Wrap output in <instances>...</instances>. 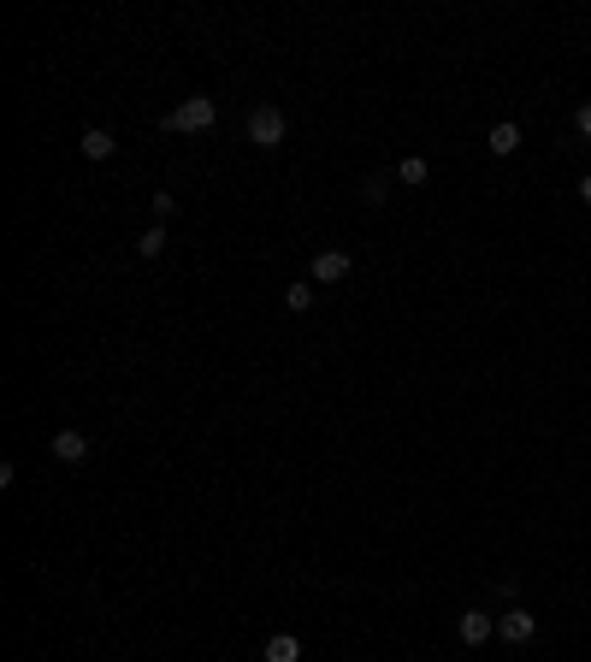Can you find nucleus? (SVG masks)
I'll return each mask as SVG.
<instances>
[{
    "label": "nucleus",
    "mask_w": 591,
    "mask_h": 662,
    "mask_svg": "<svg viewBox=\"0 0 591 662\" xmlns=\"http://www.w3.org/2000/svg\"><path fill=\"white\" fill-rule=\"evenodd\" d=\"M213 124H219V107H213V95H184V101L166 112V131H178V136H207Z\"/></svg>",
    "instance_id": "f257e3e1"
},
{
    "label": "nucleus",
    "mask_w": 591,
    "mask_h": 662,
    "mask_svg": "<svg viewBox=\"0 0 591 662\" xmlns=\"http://www.w3.org/2000/svg\"><path fill=\"white\" fill-rule=\"evenodd\" d=\"M243 131H248V142H255V148H279L284 131H290V119H284L279 107L260 101V107H248V124H243Z\"/></svg>",
    "instance_id": "f03ea898"
},
{
    "label": "nucleus",
    "mask_w": 591,
    "mask_h": 662,
    "mask_svg": "<svg viewBox=\"0 0 591 662\" xmlns=\"http://www.w3.org/2000/svg\"><path fill=\"white\" fill-rule=\"evenodd\" d=\"M349 267H355V260H349L343 248H320V255H313V267H308V278L313 284H343Z\"/></svg>",
    "instance_id": "7ed1b4c3"
},
{
    "label": "nucleus",
    "mask_w": 591,
    "mask_h": 662,
    "mask_svg": "<svg viewBox=\"0 0 591 662\" xmlns=\"http://www.w3.org/2000/svg\"><path fill=\"white\" fill-rule=\"evenodd\" d=\"M533 633H538V615H533V609H509V615H497V639L526 645Z\"/></svg>",
    "instance_id": "20e7f679"
},
{
    "label": "nucleus",
    "mask_w": 591,
    "mask_h": 662,
    "mask_svg": "<svg viewBox=\"0 0 591 662\" xmlns=\"http://www.w3.org/2000/svg\"><path fill=\"white\" fill-rule=\"evenodd\" d=\"M54 461H66V468H78V461H90V432H78V426L54 432Z\"/></svg>",
    "instance_id": "39448f33"
},
{
    "label": "nucleus",
    "mask_w": 591,
    "mask_h": 662,
    "mask_svg": "<svg viewBox=\"0 0 591 662\" xmlns=\"http://www.w3.org/2000/svg\"><path fill=\"white\" fill-rule=\"evenodd\" d=\"M491 633H497V621L485 615V609H468V615H461V645H468V651H480Z\"/></svg>",
    "instance_id": "423d86ee"
},
{
    "label": "nucleus",
    "mask_w": 591,
    "mask_h": 662,
    "mask_svg": "<svg viewBox=\"0 0 591 662\" xmlns=\"http://www.w3.org/2000/svg\"><path fill=\"white\" fill-rule=\"evenodd\" d=\"M485 148H491V154H502V160H509L514 148H521V124H514V119H502V124H491V136H485Z\"/></svg>",
    "instance_id": "0eeeda50"
},
{
    "label": "nucleus",
    "mask_w": 591,
    "mask_h": 662,
    "mask_svg": "<svg viewBox=\"0 0 591 662\" xmlns=\"http://www.w3.org/2000/svg\"><path fill=\"white\" fill-rule=\"evenodd\" d=\"M260 662H301V639H296V633H272L267 651H260Z\"/></svg>",
    "instance_id": "6e6552de"
},
{
    "label": "nucleus",
    "mask_w": 591,
    "mask_h": 662,
    "mask_svg": "<svg viewBox=\"0 0 591 662\" xmlns=\"http://www.w3.org/2000/svg\"><path fill=\"white\" fill-rule=\"evenodd\" d=\"M432 178V160H420V154H408V160H396V184H408V190H420V184Z\"/></svg>",
    "instance_id": "1a4fd4ad"
},
{
    "label": "nucleus",
    "mask_w": 591,
    "mask_h": 662,
    "mask_svg": "<svg viewBox=\"0 0 591 662\" xmlns=\"http://www.w3.org/2000/svg\"><path fill=\"white\" fill-rule=\"evenodd\" d=\"M112 148H119V142H112V131H100V124H95V131H83V160H112Z\"/></svg>",
    "instance_id": "9d476101"
},
{
    "label": "nucleus",
    "mask_w": 591,
    "mask_h": 662,
    "mask_svg": "<svg viewBox=\"0 0 591 662\" xmlns=\"http://www.w3.org/2000/svg\"><path fill=\"white\" fill-rule=\"evenodd\" d=\"M166 236H172V231H166V225H148V231H142V236H136V255H148V260H154V255H160V248H166Z\"/></svg>",
    "instance_id": "9b49d317"
},
{
    "label": "nucleus",
    "mask_w": 591,
    "mask_h": 662,
    "mask_svg": "<svg viewBox=\"0 0 591 662\" xmlns=\"http://www.w3.org/2000/svg\"><path fill=\"white\" fill-rule=\"evenodd\" d=\"M284 308H290V314H308V308H313V278L308 284H290V290H284Z\"/></svg>",
    "instance_id": "f8f14e48"
},
{
    "label": "nucleus",
    "mask_w": 591,
    "mask_h": 662,
    "mask_svg": "<svg viewBox=\"0 0 591 662\" xmlns=\"http://www.w3.org/2000/svg\"><path fill=\"white\" fill-rule=\"evenodd\" d=\"M361 195H367V202H373V207H379V202H385V195H391V178H385V172H379V178H367V190H361Z\"/></svg>",
    "instance_id": "ddd939ff"
},
{
    "label": "nucleus",
    "mask_w": 591,
    "mask_h": 662,
    "mask_svg": "<svg viewBox=\"0 0 591 662\" xmlns=\"http://www.w3.org/2000/svg\"><path fill=\"white\" fill-rule=\"evenodd\" d=\"M172 214H178V195H172V190H154V219H172Z\"/></svg>",
    "instance_id": "4468645a"
},
{
    "label": "nucleus",
    "mask_w": 591,
    "mask_h": 662,
    "mask_svg": "<svg viewBox=\"0 0 591 662\" xmlns=\"http://www.w3.org/2000/svg\"><path fill=\"white\" fill-rule=\"evenodd\" d=\"M574 131H580V136H586V142H591V101H586L580 112H574Z\"/></svg>",
    "instance_id": "2eb2a0df"
},
{
    "label": "nucleus",
    "mask_w": 591,
    "mask_h": 662,
    "mask_svg": "<svg viewBox=\"0 0 591 662\" xmlns=\"http://www.w3.org/2000/svg\"><path fill=\"white\" fill-rule=\"evenodd\" d=\"M580 202L591 207V172H586V178H580Z\"/></svg>",
    "instance_id": "dca6fc26"
}]
</instances>
